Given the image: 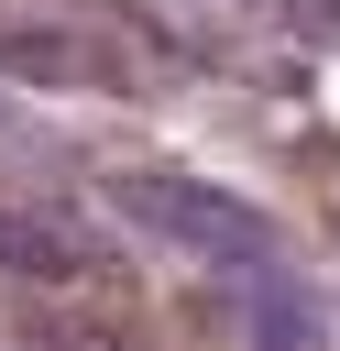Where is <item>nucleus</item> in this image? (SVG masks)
<instances>
[{
	"label": "nucleus",
	"mask_w": 340,
	"mask_h": 351,
	"mask_svg": "<svg viewBox=\"0 0 340 351\" xmlns=\"http://www.w3.org/2000/svg\"><path fill=\"white\" fill-rule=\"evenodd\" d=\"M0 351H22V340H0Z\"/></svg>",
	"instance_id": "1"
}]
</instances>
